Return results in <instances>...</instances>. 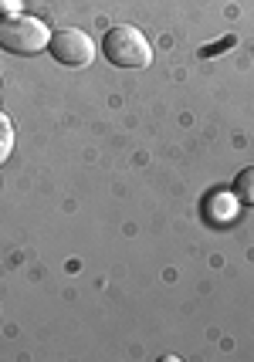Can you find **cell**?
I'll list each match as a JSON object with an SVG mask.
<instances>
[{
  "mask_svg": "<svg viewBox=\"0 0 254 362\" xmlns=\"http://www.w3.org/2000/svg\"><path fill=\"white\" fill-rule=\"evenodd\" d=\"M102 58L115 68H146L153 62V45L139 28L132 24H115L102 37Z\"/></svg>",
  "mask_w": 254,
  "mask_h": 362,
  "instance_id": "1",
  "label": "cell"
},
{
  "mask_svg": "<svg viewBox=\"0 0 254 362\" xmlns=\"http://www.w3.org/2000/svg\"><path fill=\"white\" fill-rule=\"evenodd\" d=\"M51 28L41 17L31 14H4L0 17V47L7 54H41L48 51Z\"/></svg>",
  "mask_w": 254,
  "mask_h": 362,
  "instance_id": "2",
  "label": "cell"
},
{
  "mask_svg": "<svg viewBox=\"0 0 254 362\" xmlns=\"http://www.w3.org/2000/svg\"><path fill=\"white\" fill-rule=\"evenodd\" d=\"M48 54L64 68H85L96 62V41L79 28H64V31H51Z\"/></svg>",
  "mask_w": 254,
  "mask_h": 362,
  "instance_id": "3",
  "label": "cell"
},
{
  "mask_svg": "<svg viewBox=\"0 0 254 362\" xmlns=\"http://www.w3.org/2000/svg\"><path fill=\"white\" fill-rule=\"evenodd\" d=\"M241 214V200L234 197V189H217L204 200V217L214 223H231L238 221Z\"/></svg>",
  "mask_w": 254,
  "mask_h": 362,
  "instance_id": "4",
  "label": "cell"
},
{
  "mask_svg": "<svg viewBox=\"0 0 254 362\" xmlns=\"http://www.w3.org/2000/svg\"><path fill=\"white\" fill-rule=\"evenodd\" d=\"M231 189H234V197L241 200V206H251L254 210V163L251 166H244V170L234 176Z\"/></svg>",
  "mask_w": 254,
  "mask_h": 362,
  "instance_id": "5",
  "label": "cell"
},
{
  "mask_svg": "<svg viewBox=\"0 0 254 362\" xmlns=\"http://www.w3.org/2000/svg\"><path fill=\"white\" fill-rule=\"evenodd\" d=\"M11 153H14V126H11V119L0 112V166L11 159Z\"/></svg>",
  "mask_w": 254,
  "mask_h": 362,
  "instance_id": "6",
  "label": "cell"
},
{
  "mask_svg": "<svg viewBox=\"0 0 254 362\" xmlns=\"http://www.w3.org/2000/svg\"><path fill=\"white\" fill-rule=\"evenodd\" d=\"M4 11H7V14H17V0H4Z\"/></svg>",
  "mask_w": 254,
  "mask_h": 362,
  "instance_id": "7",
  "label": "cell"
},
{
  "mask_svg": "<svg viewBox=\"0 0 254 362\" xmlns=\"http://www.w3.org/2000/svg\"><path fill=\"white\" fill-rule=\"evenodd\" d=\"M0 95H4V88H0Z\"/></svg>",
  "mask_w": 254,
  "mask_h": 362,
  "instance_id": "8",
  "label": "cell"
}]
</instances>
